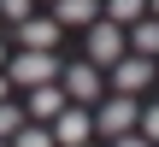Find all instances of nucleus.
I'll use <instances>...</instances> for the list:
<instances>
[{
	"mask_svg": "<svg viewBox=\"0 0 159 147\" xmlns=\"http://www.w3.org/2000/svg\"><path fill=\"white\" fill-rule=\"evenodd\" d=\"M0 100H12V82H6V71H0Z\"/></svg>",
	"mask_w": 159,
	"mask_h": 147,
	"instance_id": "nucleus-17",
	"label": "nucleus"
},
{
	"mask_svg": "<svg viewBox=\"0 0 159 147\" xmlns=\"http://www.w3.org/2000/svg\"><path fill=\"white\" fill-rule=\"evenodd\" d=\"M112 147H153L148 136H136V130H124V136H112Z\"/></svg>",
	"mask_w": 159,
	"mask_h": 147,
	"instance_id": "nucleus-16",
	"label": "nucleus"
},
{
	"mask_svg": "<svg viewBox=\"0 0 159 147\" xmlns=\"http://www.w3.org/2000/svg\"><path fill=\"white\" fill-rule=\"evenodd\" d=\"M136 124H142V136L159 147V106H148V112H136Z\"/></svg>",
	"mask_w": 159,
	"mask_h": 147,
	"instance_id": "nucleus-15",
	"label": "nucleus"
},
{
	"mask_svg": "<svg viewBox=\"0 0 159 147\" xmlns=\"http://www.w3.org/2000/svg\"><path fill=\"white\" fill-rule=\"evenodd\" d=\"M124 53H130V47H124V29L106 24V18H94V24H89V65L106 71V65H118Z\"/></svg>",
	"mask_w": 159,
	"mask_h": 147,
	"instance_id": "nucleus-2",
	"label": "nucleus"
},
{
	"mask_svg": "<svg viewBox=\"0 0 159 147\" xmlns=\"http://www.w3.org/2000/svg\"><path fill=\"white\" fill-rule=\"evenodd\" d=\"M12 147H53V136H47L41 124H24V130L12 136Z\"/></svg>",
	"mask_w": 159,
	"mask_h": 147,
	"instance_id": "nucleus-13",
	"label": "nucleus"
},
{
	"mask_svg": "<svg viewBox=\"0 0 159 147\" xmlns=\"http://www.w3.org/2000/svg\"><path fill=\"white\" fill-rule=\"evenodd\" d=\"M100 18V0H53V24L59 29H89Z\"/></svg>",
	"mask_w": 159,
	"mask_h": 147,
	"instance_id": "nucleus-9",
	"label": "nucleus"
},
{
	"mask_svg": "<svg viewBox=\"0 0 159 147\" xmlns=\"http://www.w3.org/2000/svg\"><path fill=\"white\" fill-rule=\"evenodd\" d=\"M6 82H12V94L18 88H41V82H53L59 77V59L53 53H6Z\"/></svg>",
	"mask_w": 159,
	"mask_h": 147,
	"instance_id": "nucleus-1",
	"label": "nucleus"
},
{
	"mask_svg": "<svg viewBox=\"0 0 159 147\" xmlns=\"http://www.w3.org/2000/svg\"><path fill=\"white\" fill-rule=\"evenodd\" d=\"M124 47H136L142 59H153V53H159V18H142V24H130Z\"/></svg>",
	"mask_w": 159,
	"mask_h": 147,
	"instance_id": "nucleus-10",
	"label": "nucleus"
},
{
	"mask_svg": "<svg viewBox=\"0 0 159 147\" xmlns=\"http://www.w3.org/2000/svg\"><path fill=\"white\" fill-rule=\"evenodd\" d=\"M59 88L71 100H100V71L83 59V65H59Z\"/></svg>",
	"mask_w": 159,
	"mask_h": 147,
	"instance_id": "nucleus-5",
	"label": "nucleus"
},
{
	"mask_svg": "<svg viewBox=\"0 0 159 147\" xmlns=\"http://www.w3.org/2000/svg\"><path fill=\"white\" fill-rule=\"evenodd\" d=\"M53 147H89V136H94V124H89V112L83 106H65L59 118H53Z\"/></svg>",
	"mask_w": 159,
	"mask_h": 147,
	"instance_id": "nucleus-3",
	"label": "nucleus"
},
{
	"mask_svg": "<svg viewBox=\"0 0 159 147\" xmlns=\"http://www.w3.org/2000/svg\"><path fill=\"white\" fill-rule=\"evenodd\" d=\"M112 82H118V94H142V88L153 82V59H142V53L118 59V65H112Z\"/></svg>",
	"mask_w": 159,
	"mask_h": 147,
	"instance_id": "nucleus-7",
	"label": "nucleus"
},
{
	"mask_svg": "<svg viewBox=\"0 0 159 147\" xmlns=\"http://www.w3.org/2000/svg\"><path fill=\"white\" fill-rule=\"evenodd\" d=\"M148 18H159V0H148Z\"/></svg>",
	"mask_w": 159,
	"mask_h": 147,
	"instance_id": "nucleus-18",
	"label": "nucleus"
},
{
	"mask_svg": "<svg viewBox=\"0 0 159 147\" xmlns=\"http://www.w3.org/2000/svg\"><path fill=\"white\" fill-rule=\"evenodd\" d=\"M24 124H30V118H24V106H18V100H0V141H12Z\"/></svg>",
	"mask_w": 159,
	"mask_h": 147,
	"instance_id": "nucleus-12",
	"label": "nucleus"
},
{
	"mask_svg": "<svg viewBox=\"0 0 159 147\" xmlns=\"http://www.w3.org/2000/svg\"><path fill=\"white\" fill-rule=\"evenodd\" d=\"M12 29H18V47H24V53H53L59 35H65L53 18H24V24H12Z\"/></svg>",
	"mask_w": 159,
	"mask_h": 147,
	"instance_id": "nucleus-4",
	"label": "nucleus"
},
{
	"mask_svg": "<svg viewBox=\"0 0 159 147\" xmlns=\"http://www.w3.org/2000/svg\"><path fill=\"white\" fill-rule=\"evenodd\" d=\"M100 6H106V24H118V29L148 18V0H100Z\"/></svg>",
	"mask_w": 159,
	"mask_h": 147,
	"instance_id": "nucleus-11",
	"label": "nucleus"
},
{
	"mask_svg": "<svg viewBox=\"0 0 159 147\" xmlns=\"http://www.w3.org/2000/svg\"><path fill=\"white\" fill-rule=\"evenodd\" d=\"M0 65H6V47H0Z\"/></svg>",
	"mask_w": 159,
	"mask_h": 147,
	"instance_id": "nucleus-19",
	"label": "nucleus"
},
{
	"mask_svg": "<svg viewBox=\"0 0 159 147\" xmlns=\"http://www.w3.org/2000/svg\"><path fill=\"white\" fill-rule=\"evenodd\" d=\"M65 112V88H59V77L53 82H41V88H30V100H24V118H35V124H53Z\"/></svg>",
	"mask_w": 159,
	"mask_h": 147,
	"instance_id": "nucleus-6",
	"label": "nucleus"
},
{
	"mask_svg": "<svg viewBox=\"0 0 159 147\" xmlns=\"http://www.w3.org/2000/svg\"><path fill=\"white\" fill-rule=\"evenodd\" d=\"M89 124H94V130H100V136L112 141V136H124V130H136V100H106V106H100V112H94Z\"/></svg>",
	"mask_w": 159,
	"mask_h": 147,
	"instance_id": "nucleus-8",
	"label": "nucleus"
},
{
	"mask_svg": "<svg viewBox=\"0 0 159 147\" xmlns=\"http://www.w3.org/2000/svg\"><path fill=\"white\" fill-rule=\"evenodd\" d=\"M0 18L6 24H24V18H35V0H0Z\"/></svg>",
	"mask_w": 159,
	"mask_h": 147,
	"instance_id": "nucleus-14",
	"label": "nucleus"
},
{
	"mask_svg": "<svg viewBox=\"0 0 159 147\" xmlns=\"http://www.w3.org/2000/svg\"><path fill=\"white\" fill-rule=\"evenodd\" d=\"M47 6H53V0H47Z\"/></svg>",
	"mask_w": 159,
	"mask_h": 147,
	"instance_id": "nucleus-21",
	"label": "nucleus"
},
{
	"mask_svg": "<svg viewBox=\"0 0 159 147\" xmlns=\"http://www.w3.org/2000/svg\"><path fill=\"white\" fill-rule=\"evenodd\" d=\"M0 147H12V141H0Z\"/></svg>",
	"mask_w": 159,
	"mask_h": 147,
	"instance_id": "nucleus-20",
	"label": "nucleus"
}]
</instances>
